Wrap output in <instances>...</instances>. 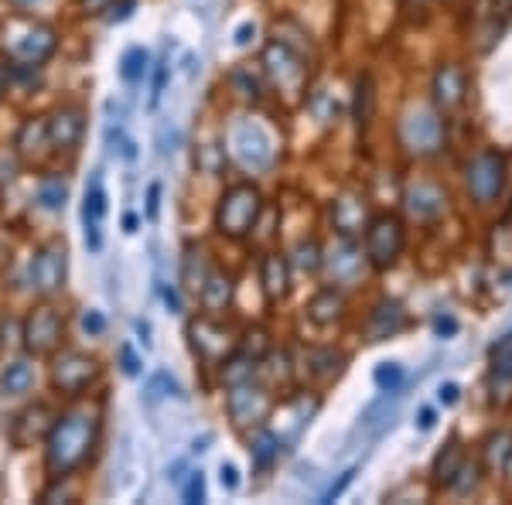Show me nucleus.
Instances as JSON below:
<instances>
[{"mask_svg":"<svg viewBox=\"0 0 512 505\" xmlns=\"http://www.w3.org/2000/svg\"><path fill=\"white\" fill-rule=\"evenodd\" d=\"M99 410H72L65 417H55L52 430L45 437V468L52 478H69L89 461L99 441Z\"/></svg>","mask_w":512,"mask_h":505,"instance_id":"nucleus-1","label":"nucleus"},{"mask_svg":"<svg viewBox=\"0 0 512 505\" xmlns=\"http://www.w3.org/2000/svg\"><path fill=\"white\" fill-rule=\"evenodd\" d=\"M0 48L14 65H41L55 55L59 35L52 24L28 18V14H14L0 24Z\"/></svg>","mask_w":512,"mask_h":505,"instance_id":"nucleus-2","label":"nucleus"},{"mask_svg":"<svg viewBox=\"0 0 512 505\" xmlns=\"http://www.w3.org/2000/svg\"><path fill=\"white\" fill-rule=\"evenodd\" d=\"M263 72H267V79L274 82L280 96L297 103V99H304V89H308V76H311L308 48L294 45L291 38L274 31V38L263 48Z\"/></svg>","mask_w":512,"mask_h":505,"instance_id":"nucleus-3","label":"nucleus"},{"mask_svg":"<svg viewBox=\"0 0 512 505\" xmlns=\"http://www.w3.org/2000/svg\"><path fill=\"white\" fill-rule=\"evenodd\" d=\"M260 212H263V195L253 185H233L219 198L216 229L226 239H246L253 233L256 222H260Z\"/></svg>","mask_w":512,"mask_h":505,"instance_id":"nucleus-4","label":"nucleus"},{"mask_svg":"<svg viewBox=\"0 0 512 505\" xmlns=\"http://www.w3.org/2000/svg\"><path fill=\"white\" fill-rule=\"evenodd\" d=\"M362 239H366V263L373 270H390L400 260L403 246H407V229L403 219L393 212H379L373 219H366L362 226Z\"/></svg>","mask_w":512,"mask_h":505,"instance_id":"nucleus-5","label":"nucleus"},{"mask_svg":"<svg viewBox=\"0 0 512 505\" xmlns=\"http://www.w3.org/2000/svg\"><path fill=\"white\" fill-rule=\"evenodd\" d=\"M465 188L475 205H492L506 195L509 188V157L502 151H482L468 161Z\"/></svg>","mask_w":512,"mask_h":505,"instance_id":"nucleus-6","label":"nucleus"},{"mask_svg":"<svg viewBox=\"0 0 512 505\" xmlns=\"http://www.w3.org/2000/svg\"><path fill=\"white\" fill-rule=\"evenodd\" d=\"M65 338V321L52 304H38L21 325V342L31 355H55Z\"/></svg>","mask_w":512,"mask_h":505,"instance_id":"nucleus-7","label":"nucleus"},{"mask_svg":"<svg viewBox=\"0 0 512 505\" xmlns=\"http://www.w3.org/2000/svg\"><path fill=\"white\" fill-rule=\"evenodd\" d=\"M400 140L410 154H437L444 147V117L437 110H410L400 123Z\"/></svg>","mask_w":512,"mask_h":505,"instance_id":"nucleus-8","label":"nucleus"},{"mask_svg":"<svg viewBox=\"0 0 512 505\" xmlns=\"http://www.w3.org/2000/svg\"><path fill=\"white\" fill-rule=\"evenodd\" d=\"M226 410H229V420H233L239 430L263 427V420H267L270 410H274V396H270L263 386L239 383V386H229Z\"/></svg>","mask_w":512,"mask_h":505,"instance_id":"nucleus-9","label":"nucleus"},{"mask_svg":"<svg viewBox=\"0 0 512 505\" xmlns=\"http://www.w3.org/2000/svg\"><path fill=\"white\" fill-rule=\"evenodd\" d=\"M99 362L93 355L86 352H62L55 355V366H52V386L59 389L65 396H79L86 393L89 386L99 379Z\"/></svg>","mask_w":512,"mask_h":505,"instance_id":"nucleus-10","label":"nucleus"},{"mask_svg":"<svg viewBox=\"0 0 512 505\" xmlns=\"http://www.w3.org/2000/svg\"><path fill=\"white\" fill-rule=\"evenodd\" d=\"M431 96H434V110L441 113V117H454L458 110H465L468 72L461 69L458 62H441L431 79Z\"/></svg>","mask_w":512,"mask_h":505,"instance_id":"nucleus-11","label":"nucleus"},{"mask_svg":"<svg viewBox=\"0 0 512 505\" xmlns=\"http://www.w3.org/2000/svg\"><path fill=\"white\" fill-rule=\"evenodd\" d=\"M229 147H233V157L243 168H267L274 161V140L256 120H239L233 127V137H229Z\"/></svg>","mask_w":512,"mask_h":505,"instance_id":"nucleus-12","label":"nucleus"},{"mask_svg":"<svg viewBox=\"0 0 512 505\" xmlns=\"http://www.w3.org/2000/svg\"><path fill=\"white\" fill-rule=\"evenodd\" d=\"M65 273H69V253H65V243L52 239L31 260V284H35L38 294L52 297L65 287Z\"/></svg>","mask_w":512,"mask_h":505,"instance_id":"nucleus-13","label":"nucleus"},{"mask_svg":"<svg viewBox=\"0 0 512 505\" xmlns=\"http://www.w3.org/2000/svg\"><path fill=\"white\" fill-rule=\"evenodd\" d=\"M188 335H192V349L202 355V359H226L229 352H233V342H229V328L216 321L212 314H205V318H195L192 325H188Z\"/></svg>","mask_w":512,"mask_h":505,"instance_id":"nucleus-14","label":"nucleus"},{"mask_svg":"<svg viewBox=\"0 0 512 505\" xmlns=\"http://www.w3.org/2000/svg\"><path fill=\"white\" fill-rule=\"evenodd\" d=\"M45 127H48V140H52L55 151H72L82 140L86 120H82L79 106H59L52 117H45Z\"/></svg>","mask_w":512,"mask_h":505,"instance_id":"nucleus-15","label":"nucleus"},{"mask_svg":"<svg viewBox=\"0 0 512 505\" xmlns=\"http://www.w3.org/2000/svg\"><path fill=\"white\" fill-rule=\"evenodd\" d=\"M55 424V413L45 403H35V407L21 410L18 417L11 420V441L18 447H31L41 437H48V430Z\"/></svg>","mask_w":512,"mask_h":505,"instance_id":"nucleus-16","label":"nucleus"},{"mask_svg":"<svg viewBox=\"0 0 512 505\" xmlns=\"http://www.w3.org/2000/svg\"><path fill=\"white\" fill-rule=\"evenodd\" d=\"M14 151L24 164H41L48 154L55 151L52 140H48V127H45V117H28L21 123L18 137H14Z\"/></svg>","mask_w":512,"mask_h":505,"instance_id":"nucleus-17","label":"nucleus"},{"mask_svg":"<svg viewBox=\"0 0 512 505\" xmlns=\"http://www.w3.org/2000/svg\"><path fill=\"white\" fill-rule=\"evenodd\" d=\"M103 215H106V188L103 178L93 175L86 185V198H82V226H86V246L89 250H99L103 246V236H99V226H103Z\"/></svg>","mask_w":512,"mask_h":505,"instance_id":"nucleus-18","label":"nucleus"},{"mask_svg":"<svg viewBox=\"0 0 512 505\" xmlns=\"http://www.w3.org/2000/svg\"><path fill=\"white\" fill-rule=\"evenodd\" d=\"M260 284L267 304H280L291 294V260L284 253H267L260 260Z\"/></svg>","mask_w":512,"mask_h":505,"instance_id":"nucleus-19","label":"nucleus"},{"mask_svg":"<svg viewBox=\"0 0 512 505\" xmlns=\"http://www.w3.org/2000/svg\"><path fill=\"white\" fill-rule=\"evenodd\" d=\"M403 202H407V212L417 215V219L431 222L437 215H444L448 209V195H444L441 185H434V181H417V185H410L407 192H403Z\"/></svg>","mask_w":512,"mask_h":505,"instance_id":"nucleus-20","label":"nucleus"},{"mask_svg":"<svg viewBox=\"0 0 512 505\" xmlns=\"http://www.w3.org/2000/svg\"><path fill=\"white\" fill-rule=\"evenodd\" d=\"M407 328V311H403L400 301H379L373 314H369V342H383V338H393Z\"/></svg>","mask_w":512,"mask_h":505,"instance_id":"nucleus-21","label":"nucleus"},{"mask_svg":"<svg viewBox=\"0 0 512 505\" xmlns=\"http://www.w3.org/2000/svg\"><path fill=\"white\" fill-rule=\"evenodd\" d=\"M489 389L495 403H506L512 396V338L499 342L492 349V366H489Z\"/></svg>","mask_w":512,"mask_h":505,"instance_id":"nucleus-22","label":"nucleus"},{"mask_svg":"<svg viewBox=\"0 0 512 505\" xmlns=\"http://www.w3.org/2000/svg\"><path fill=\"white\" fill-rule=\"evenodd\" d=\"M362 260H366V256H359V250H355V243H352V236H342V243H338L335 250L325 256V263H321V267L332 270L335 284H349V280L359 277Z\"/></svg>","mask_w":512,"mask_h":505,"instance_id":"nucleus-23","label":"nucleus"},{"mask_svg":"<svg viewBox=\"0 0 512 505\" xmlns=\"http://www.w3.org/2000/svg\"><path fill=\"white\" fill-rule=\"evenodd\" d=\"M198 294H202V308L205 314H222L229 308V301H233V277L222 270H209L202 280V287H198Z\"/></svg>","mask_w":512,"mask_h":505,"instance_id":"nucleus-24","label":"nucleus"},{"mask_svg":"<svg viewBox=\"0 0 512 505\" xmlns=\"http://www.w3.org/2000/svg\"><path fill=\"white\" fill-rule=\"evenodd\" d=\"M482 468L489 475L512 471V430H492L482 441Z\"/></svg>","mask_w":512,"mask_h":505,"instance_id":"nucleus-25","label":"nucleus"},{"mask_svg":"<svg viewBox=\"0 0 512 505\" xmlns=\"http://www.w3.org/2000/svg\"><path fill=\"white\" fill-rule=\"evenodd\" d=\"M465 461H468L465 447H461L458 441H451V444L444 447V451L434 458V468H431V482H434V488H451V485H454V478H458V475H461V468H465Z\"/></svg>","mask_w":512,"mask_h":505,"instance_id":"nucleus-26","label":"nucleus"},{"mask_svg":"<svg viewBox=\"0 0 512 505\" xmlns=\"http://www.w3.org/2000/svg\"><path fill=\"white\" fill-rule=\"evenodd\" d=\"M342 311H345V297L338 294L335 287H321L308 304V318L315 321V325H335V321L342 318Z\"/></svg>","mask_w":512,"mask_h":505,"instance_id":"nucleus-27","label":"nucleus"},{"mask_svg":"<svg viewBox=\"0 0 512 505\" xmlns=\"http://www.w3.org/2000/svg\"><path fill=\"white\" fill-rule=\"evenodd\" d=\"M31 386H35V366L28 359H14L0 372V393L4 396H24Z\"/></svg>","mask_w":512,"mask_h":505,"instance_id":"nucleus-28","label":"nucleus"},{"mask_svg":"<svg viewBox=\"0 0 512 505\" xmlns=\"http://www.w3.org/2000/svg\"><path fill=\"white\" fill-rule=\"evenodd\" d=\"M332 219H335V229H338V233H342V236H352V233H359V229L366 226V209H362L359 198L345 195L342 202H335Z\"/></svg>","mask_w":512,"mask_h":505,"instance_id":"nucleus-29","label":"nucleus"},{"mask_svg":"<svg viewBox=\"0 0 512 505\" xmlns=\"http://www.w3.org/2000/svg\"><path fill=\"white\" fill-rule=\"evenodd\" d=\"M345 366V355L335 352V349H311L308 352V372L311 376H318L321 383H328V379H335L338 372Z\"/></svg>","mask_w":512,"mask_h":505,"instance_id":"nucleus-30","label":"nucleus"},{"mask_svg":"<svg viewBox=\"0 0 512 505\" xmlns=\"http://www.w3.org/2000/svg\"><path fill=\"white\" fill-rule=\"evenodd\" d=\"M280 434L277 430H256V437H253V444H250V454H253V461H256V468H270L274 461L280 458Z\"/></svg>","mask_w":512,"mask_h":505,"instance_id":"nucleus-31","label":"nucleus"},{"mask_svg":"<svg viewBox=\"0 0 512 505\" xmlns=\"http://www.w3.org/2000/svg\"><path fill=\"white\" fill-rule=\"evenodd\" d=\"M38 202H41V209H48V212H62V209H65V202H69V188H65V181H62V178H55V175L41 178V185H38Z\"/></svg>","mask_w":512,"mask_h":505,"instance_id":"nucleus-32","label":"nucleus"},{"mask_svg":"<svg viewBox=\"0 0 512 505\" xmlns=\"http://www.w3.org/2000/svg\"><path fill=\"white\" fill-rule=\"evenodd\" d=\"M256 376V359H250V355L243 352H233V359L222 362V379H226V386H239V383H253Z\"/></svg>","mask_w":512,"mask_h":505,"instance_id":"nucleus-33","label":"nucleus"},{"mask_svg":"<svg viewBox=\"0 0 512 505\" xmlns=\"http://www.w3.org/2000/svg\"><path fill=\"white\" fill-rule=\"evenodd\" d=\"M321 263H325V253H321V246L315 243V239H301L294 250V260L291 267H297L301 273H318Z\"/></svg>","mask_w":512,"mask_h":505,"instance_id":"nucleus-34","label":"nucleus"},{"mask_svg":"<svg viewBox=\"0 0 512 505\" xmlns=\"http://www.w3.org/2000/svg\"><path fill=\"white\" fill-rule=\"evenodd\" d=\"M369 120H373V82H369V76H362L355 82V123L369 127Z\"/></svg>","mask_w":512,"mask_h":505,"instance_id":"nucleus-35","label":"nucleus"},{"mask_svg":"<svg viewBox=\"0 0 512 505\" xmlns=\"http://www.w3.org/2000/svg\"><path fill=\"white\" fill-rule=\"evenodd\" d=\"M147 52L144 48H130L127 55H123V62H120V76L130 82V86H134V82H140L144 79V72H147Z\"/></svg>","mask_w":512,"mask_h":505,"instance_id":"nucleus-36","label":"nucleus"},{"mask_svg":"<svg viewBox=\"0 0 512 505\" xmlns=\"http://www.w3.org/2000/svg\"><path fill=\"white\" fill-rule=\"evenodd\" d=\"M376 383L383 393H396V386L403 383V369L396 366V362H386V366L376 369Z\"/></svg>","mask_w":512,"mask_h":505,"instance_id":"nucleus-37","label":"nucleus"},{"mask_svg":"<svg viewBox=\"0 0 512 505\" xmlns=\"http://www.w3.org/2000/svg\"><path fill=\"white\" fill-rule=\"evenodd\" d=\"M181 499L192 502V505L205 502V478H202V471H195V475L188 478V485L181 488Z\"/></svg>","mask_w":512,"mask_h":505,"instance_id":"nucleus-38","label":"nucleus"},{"mask_svg":"<svg viewBox=\"0 0 512 505\" xmlns=\"http://www.w3.org/2000/svg\"><path fill=\"white\" fill-rule=\"evenodd\" d=\"M168 72H171L168 59H161V62H158V72H154V86H151V106H158V103H161L164 86H168Z\"/></svg>","mask_w":512,"mask_h":505,"instance_id":"nucleus-39","label":"nucleus"},{"mask_svg":"<svg viewBox=\"0 0 512 505\" xmlns=\"http://www.w3.org/2000/svg\"><path fill=\"white\" fill-rule=\"evenodd\" d=\"M137 0H110V7H106V21H127L130 14H134Z\"/></svg>","mask_w":512,"mask_h":505,"instance_id":"nucleus-40","label":"nucleus"},{"mask_svg":"<svg viewBox=\"0 0 512 505\" xmlns=\"http://www.w3.org/2000/svg\"><path fill=\"white\" fill-rule=\"evenodd\" d=\"M489 18L495 28H506V21L512 18V0H489Z\"/></svg>","mask_w":512,"mask_h":505,"instance_id":"nucleus-41","label":"nucleus"},{"mask_svg":"<svg viewBox=\"0 0 512 505\" xmlns=\"http://www.w3.org/2000/svg\"><path fill=\"white\" fill-rule=\"evenodd\" d=\"M120 366L127 376H137L140 372V359H137V352L130 349V345H120Z\"/></svg>","mask_w":512,"mask_h":505,"instance_id":"nucleus-42","label":"nucleus"},{"mask_svg":"<svg viewBox=\"0 0 512 505\" xmlns=\"http://www.w3.org/2000/svg\"><path fill=\"white\" fill-rule=\"evenodd\" d=\"M82 328H86L89 335H103V331H106V318L99 311H89L86 318H82Z\"/></svg>","mask_w":512,"mask_h":505,"instance_id":"nucleus-43","label":"nucleus"},{"mask_svg":"<svg viewBox=\"0 0 512 505\" xmlns=\"http://www.w3.org/2000/svg\"><path fill=\"white\" fill-rule=\"evenodd\" d=\"M158 205H161V185L154 181L151 188H147V219H158Z\"/></svg>","mask_w":512,"mask_h":505,"instance_id":"nucleus-44","label":"nucleus"},{"mask_svg":"<svg viewBox=\"0 0 512 505\" xmlns=\"http://www.w3.org/2000/svg\"><path fill=\"white\" fill-rule=\"evenodd\" d=\"M219 475H222V485H226V488H229V492H236V488H239L236 468H233V465H222V471H219Z\"/></svg>","mask_w":512,"mask_h":505,"instance_id":"nucleus-45","label":"nucleus"},{"mask_svg":"<svg viewBox=\"0 0 512 505\" xmlns=\"http://www.w3.org/2000/svg\"><path fill=\"white\" fill-rule=\"evenodd\" d=\"M79 7L86 14H103L106 7H110V0H79Z\"/></svg>","mask_w":512,"mask_h":505,"instance_id":"nucleus-46","label":"nucleus"},{"mask_svg":"<svg viewBox=\"0 0 512 505\" xmlns=\"http://www.w3.org/2000/svg\"><path fill=\"white\" fill-rule=\"evenodd\" d=\"M458 400V386H441V403H454Z\"/></svg>","mask_w":512,"mask_h":505,"instance_id":"nucleus-47","label":"nucleus"},{"mask_svg":"<svg viewBox=\"0 0 512 505\" xmlns=\"http://www.w3.org/2000/svg\"><path fill=\"white\" fill-rule=\"evenodd\" d=\"M434 427V410H420V430H431Z\"/></svg>","mask_w":512,"mask_h":505,"instance_id":"nucleus-48","label":"nucleus"},{"mask_svg":"<svg viewBox=\"0 0 512 505\" xmlns=\"http://www.w3.org/2000/svg\"><path fill=\"white\" fill-rule=\"evenodd\" d=\"M250 31H253L250 24H243V28L236 31V41H239V45H246V41H250Z\"/></svg>","mask_w":512,"mask_h":505,"instance_id":"nucleus-49","label":"nucleus"},{"mask_svg":"<svg viewBox=\"0 0 512 505\" xmlns=\"http://www.w3.org/2000/svg\"><path fill=\"white\" fill-rule=\"evenodd\" d=\"M7 79H11L7 76V65H0V99H4V93H7Z\"/></svg>","mask_w":512,"mask_h":505,"instance_id":"nucleus-50","label":"nucleus"},{"mask_svg":"<svg viewBox=\"0 0 512 505\" xmlns=\"http://www.w3.org/2000/svg\"><path fill=\"white\" fill-rule=\"evenodd\" d=\"M164 301H168V304H171V308H175V311L181 308V301H178V294H175V291H164Z\"/></svg>","mask_w":512,"mask_h":505,"instance_id":"nucleus-51","label":"nucleus"},{"mask_svg":"<svg viewBox=\"0 0 512 505\" xmlns=\"http://www.w3.org/2000/svg\"><path fill=\"white\" fill-rule=\"evenodd\" d=\"M14 7H35V4H41V0H11Z\"/></svg>","mask_w":512,"mask_h":505,"instance_id":"nucleus-52","label":"nucleus"},{"mask_svg":"<svg viewBox=\"0 0 512 505\" xmlns=\"http://www.w3.org/2000/svg\"><path fill=\"white\" fill-rule=\"evenodd\" d=\"M444 4H461V0H444Z\"/></svg>","mask_w":512,"mask_h":505,"instance_id":"nucleus-53","label":"nucleus"}]
</instances>
